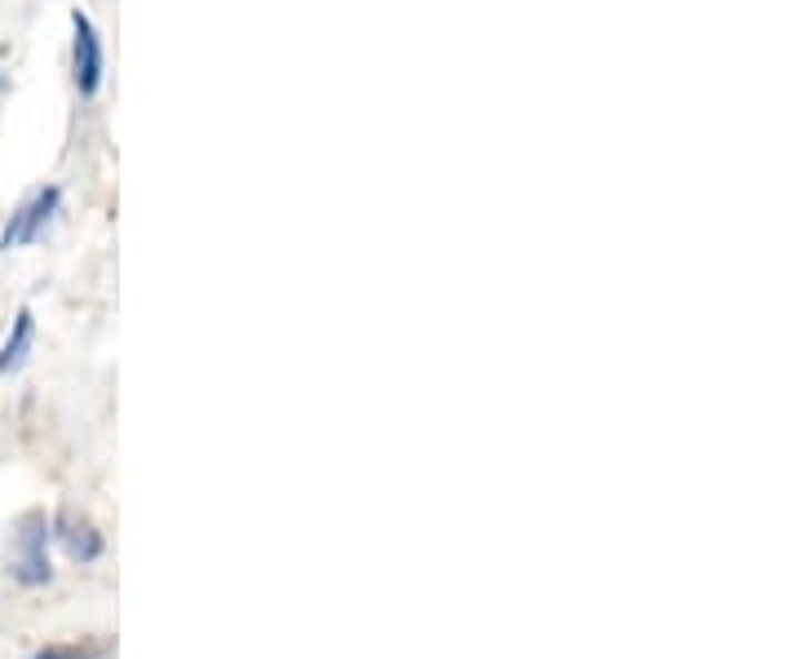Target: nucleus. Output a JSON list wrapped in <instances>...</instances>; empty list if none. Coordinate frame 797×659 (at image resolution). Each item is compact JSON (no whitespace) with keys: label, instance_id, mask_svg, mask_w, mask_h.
Instances as JSON below:
<instances>
[{"label":"nucleus","instance_id":"nucleus-6","mask_svg":"<svg viewBox=\"0 0 797 659\" xmlns=\"http://www.w3.org/2000/svg\"><path fill=\"white\" fill-rule=\"evenodd\" d=\"M115 647L111 642H53V647H40L27 659H111Z\"/></svg>","mask_w":797,"mask_h":659},{"label":"nucleus","instance_id":"nucleus-7","mask_svg":"<svg viewBox=\"0 0 797 659\" xmlns=\"http://www.w3.org/2000/svg\"><path fill=\"white\" fill-rule=\"evenodd\" d=\"M0 89H4V75H0Z\"/></svg>","mask_w":797,"mask_h":659},{"label":"nucleus","instance_id":"nucleus-5","mask_svg":"<svg viewBox=\"0 0 797 659\" xmlns=\"http://www.w3.org/2000/svg\"><path fill=\"white\" fill-rule=\"evenodd\" d=\"M31 345H36V315L22 306L13 315V324H9V336L0 341V376L18 372L27 363V354H31Z\"/></svg>","mask_w":797,"mask_h":659},{"label":"nucleus","instance_id":"nucleus-2","mask_svg":"<svg viewBox=\"0 0 797 659\" xmlns=\"http://www.w3.org/2000/svg\"><path fill=\"white\" fill-rule=\"evenodd\" d=\"M58 209H62V186H58V182L31 191V195L9 213V222H4V231H0V249L13 253V249L36 244V240L49 231V222L58 217Z\"/></svg>","mask_w":797,"mask_h":659},{"label":"nucleus","instance_id":"nucleus-3","mask_svg":"<svg viewBox=\"0 0 797 659\" xmlns=\"http://www.w3.org/2000/svg\"><path fill=\"white\" fill-rule=\"evenodd\" d=\"M71 27H75V40H71V75H75V93L80 98H93L102 89V71H107V53H102V36L93 27V18L84 9H71Z\"/></svg>","mask_w":797,"mask_h":659},{"label":"nucleus","instance_id":"nucleus-4","mask_svg":"<svg viewBox=\"0 0 797 659\" xmlns=\"http://www.w3.org/2000/svg\"><path fill=\"white\" fill-rule=\"evenodd\" d=\"M49 531H53V540L67 549V558L80 562V567H89V562H98V558L107 554L102 531H98L89 518H75L71 509H62L58 518H49Z\"/></svg>","mask_w":797,"mask_h":659},{"label":"nucleus","instance_id":"nucleus-1","mask_svg":"<svg viewBox=\"0 0 797 659\" xmlns=\"http://www.w3.org/2000/svg\"><path fill=\"white\" fill-rule=\"evenodd\" d=\"M49 518L40 509L22 514L13 523V536H9V580L18 589H44L53 585V562H49Z\"/></svg>","mask_w":797,"mask_h":659}]
</instances>
